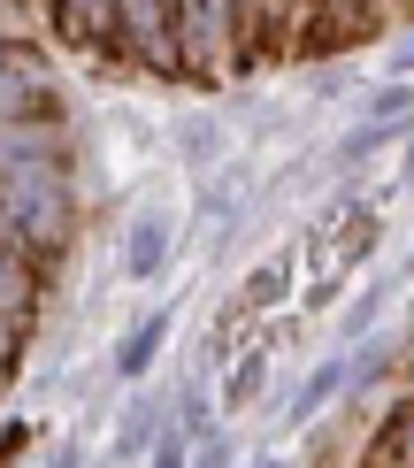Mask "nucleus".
<instances>
[{"label":"nucleus","instance_id":"9","mask_svg":"<svg viewBox=\"0 0 414 468\" xmlns=\"http://www.w3.org/2000/svg\"><path fill=\"white\" fill-rule=\"evenodd\" d=\"M169 422H162V407L154 399H138L123 422H115V445H108V461H138V453H154V438H162Z\"/></svg>","mask_w":414,"mask_h":468},{"label":"nucleus","instance_id":"3","mask_svg":"<svg viewBox=\"0 0 414 468\" xmlns=\"http://www.w3.org/2000/svg\"><path fill=\"white\" fill-rule=\"evenodd\" d=\"M292 269H300V253H292V246H276L269 261H253V277L215 307V354H230V346H239L261 315H276V300L292 292Z\"/></svg>","mask_w":414,"mask_h":468},{"label":"nucleus","instance_id":"5","mask_svg":"<svg viewBox=\"0 0 414 468\" xmlns=\"http://www.w3.org/2000/svg\"><path fill=\"white\" fill-rule=\"evenodd\" d=\"M169 253H176V216H169V207H146V216L131 223V246H123V277L154 284V277L169 269Z\"/></svg>","mask_w":414,"mask_h":468},{"label":"nucleus","instance_id":"15","mask_svg":"<svg viewBox=\"0 0 414 468\" xmlns=\"http://www.w3.org/2000/svg\"><path fill=\"white\" fill-rule=\"evenodd\" d=\"M391 69H414V31L399 38V47H391Z\"/></svg>","mask_w":414,"mask_h":468},{"label":"nucleus","instance_id":"17","mask_svg":"<svg viewBox=\"0 0 414 468\" xmlns=\"http://www.w3.org/2000/svg\"><path fill=\"white\" fill-rule=\"evenodd\" d=\"M246 468H292V461H246Z\"/></svg>","mask_w":414,"mask_h":468},{"label":"nucleus","instance_id":"2","mask_svg":"<svg viewBox=\"0 0 414 468\" xmlns=\"http://www.w3.org/2000/svg\"><path fill=\"white\" fill-rule=\"evenodd\" d=\"M0 123H69L47 54L16 31H0Z\"/></svg>","mask_w":414,"mask_h":468},{"label":"nucleus","instance_id":"16","mask_svg":"<svg viewBox=\"0 0 414 468\" xmlns=\"http://www.w3.org/2000/svg\"><path fill=\"white\" fill-rule=\"evenodd\" d=\"M407 177H414V123H407Z\"/></svg>","mask_w":414,"mask_h":468},{"label":"nucleus","instance_id":"1","mask_svg":"<svg viewBox=\"0 0 414 468\" xmlns=\"http://www.w3.org/2000/svg\"><path fill=\"white\" fill-rule=\"evenodd\" d=\"M115 69L131 77H169L185 85V62H176V8L169 0H115Z\"/></svg>","mask_w":414,"mask_h":468},{"label":"nucleus","instance_id":"8","mask_svg":"<svg viewBox=\"0 0 414 468\" xmlns=\"http://www.w3.org/2000/svg\"><path fill=\"white\" fill-rule=\"evenodd\" d=\"M162 338H169V315H138V323H131V338L115 346V377L138 384V377L154 368V354H162Z\"/></svg>","mask_w":414,"mask_h":468},{"label":"nucleus","instance_id":"10","mask_svg":"<svg viewBox=\"0 0 414 468\" xmlns=\"http://www.w3.org/2000/svg\"><path fill=\"white\" fill-rule=\"evenodd\" d=\"M338 392H345V361H323V368H314V377L300 384V392H292L284 422H314V415H323V407L338 399Z\"/></svg>","mask_w":414,"mask_h":468},{"label":"nucleus","instance_id":"6","mask_svg":"<svg viewBox=\"0 0 414 468\" xmlns=\"http://www.w3.org/2000/svg\"><path fill=\"white\" fill-rule=\"evenodd\" d=\"M368 468H414V392L377 422V438H368Z\"/></svg>","mask_w":414,"mask_h":468},{"label":"nucleus","instance_id":"13","mask_svg":"<svg viewBox=\"0 0 414 468\" xmlns=\"http://www.w3.org/2000/svg\"><path fill=\"white\" fill-rule=\"evenodd\" d=\"M192 468H230V438H223V431L200 438V445H192Z\"/></svg>","mask_w":414,"mask_h":468},{"label":"nucleus","instance_id":"7","mask_svg":"<svg viewBox=\"0 0 414 468\" xmlns=\"http://www.w3.org/2000/svg\"><path fill=\"white\" fill-rule=\"evenodd\" d=\"M269 368H276V346H246V354L230 361V377H223V407H230V415H246V407L261 399Z\"/></svg>","mask_w":414,"mask_h":468},{"label":"nucleus","instance_id":"4","mask_svg":"<svg viewBox=\"0 0 414 468\" xmlns=\"http://www.w3.org/2000/svg\"><path fill=\"white\" fill-rule=\"evenodd\" d=\"M38 16L54 24V38H69L77 54H115V0H38Z\"/></svg>","mask_w":414,"mask_h":468},{"label":"nucleus","instance_id":"11","mask_svg":"<svg viewBox=\"0 0 414 468\" xmlns=\"http://www.w3.org/2000/svg\"><path fill=\"white\" fill-rule=\"evenodd\" d=\"M407 115H414V85H384L377 101H368V123H384V131L407 123Z\"/></svg>","mask_w":414,"mask_h":468},{"label":"nucleus","instance_id":"14","mask_svg":"<svg viewBox=\"0 0 414 468\" xmlns=\"http://www.w3.org/2000/svg\"><path fill=\"white\" fill-rule=\"evenodd\" d=\"M377 307H384V292H361V300H353V315H345V330H353V338H361V330L377 323Z\"/></svg>","mask_w":414,"mask_h":468},{"label":"nucleus","instance_id":"12","mask_svg":"<svg viewBox=\"0 0 414 468\" xmlns=\"http://www.w3.org/2000/svg\"><path fill=\"white\" fill-rule=\"evenodd\" d=\"M146 468H192V438H185V431H176V422H169V431L154 438V453H146Z\"/></svg>","mask_w":414,"mask_h":468}]
</instances>
